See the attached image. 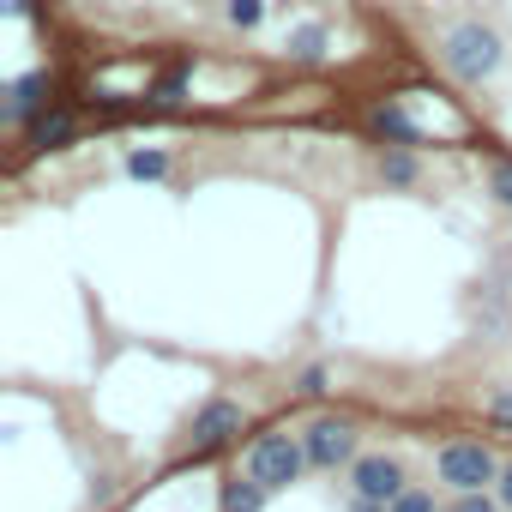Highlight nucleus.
<instances>
[{
	"label": "nucleus",
	"instance_id": "aec40b11",
	"mask_svg": "<svg viewBox=\"0 0 512 512\" xmlns=\"http://www.w3.org/2000/svg\"><path fill=\"white\" fill-rule=\"evenodd\" d=\"M494 494H500V506L512 512V464H500V482H494Z\"/></svg>",
	"mask_w": 512,
	"mask_h": 512
},
{
	"label": "nucleus",
	"instance_id": "1a4fd4ad",
	"mask_svg": "<svg viewBox=\"0 0 512 512\" xmlns=\"http://www.w3.org/2000/svg\"><path fill=\"white\" fill-rule=\"evenodd\" d=\"M326 25H296L290 37H284V49H290V61H302V67H314V61H326Z\"/></svg>",
	"mask_w": 512,
	"mask_h": 512
},
{
	"label": "nucleus",
	"instance_id": "9b49d317",
	"mask_svg": "<svg viewBox=\"0 0 512 512\" xmlns=\"http://www.w3.org/2000/svg\"><path fill=\"white\" fill-rule=\"evenodd\" d=\"M67 139H73V121H67V115H43V121L31 127V145H37V151H61Z\"/></svg>",
	"mask_w": 512,
	"mask_h": 512
},
{
	"label": "nucleus",
	"instance_id": "f03ea898",
	"mask_svg": "<svg viewBox=\"0 0 512 512\" xmlns=\"http://www.w3.org/2000/svg\"><path fill=\"white\" fill-rule=\"evenodd\" d=\"M241 470H247V482H260V488H290V482H302V470H314V464H308L302 434H260V440L247 446Z\"/></svg>",
	"mask_w": 512,
	"mask_h": 512
},
{
	"label": "nucleus",
	"instance_id": "f3484780",
	"mask_svg": "<svg viewBox=\"0 0 512 512\" xmlns=\"http://www.w3.org/2000/svg\"><path fill=\"white\" fill-rule=\"evenodd\" d=\"M488 416L512 428V386H494V392H488Z\"/></svg>",
	"mask_w": 512,
	"mask_h": 512
},
{
	"label": "nucleus",
	"instance_id": "f257e3e1",
	"mask_svg": "<svg viewBox=\"0 0 512 512\" xmlns=\"http://www.w3.org/2000/svg\"><path fill=\"white\" fill-rule=\"evenodd\" d=\"M440 61H446V73H452V79L482 85V79H494V73H500L506 49H500V37H494L488 25H476V19H470V25H452V31H446Z\"/></svg>",
	"mask_w": 512,
	"mask_h": 512
},
{
	"label": "nucleus",
	"instance_id": "0eeeda50",
	"mask_svg": "<svg viewBox=\"0 0 512 512\" xmlns=\"http://www.w3.org/2000/svg\"><path fill=\"white\" fill-rule=\"evenodd\" d=\"M43 91H49V73H19L7 91H0V97H7V103H0V115H7V121H25V115L43 103Z\"/></svg>",
	"mask_w": 512,
	"mask_h": 512
},
{
	"label": "nucleus",
	"instance_id": "20e7f679",
	"mask_svg": "<svg viewBox=\"0 0 512 512\" xmlns=\"http://www.w3.org/2000/svg\"><path fill=\"white\" fill-rule=\"evenodd\" d=\"M302 446H308V464L314 470H338V464H356V428L344 416H320L302 428Z\"/></svg>",
	"mask_w": 512,
	"mask_h": 512
},
{
	"label": "nucleus",
	"instance_id": "6ab92c4d",
	"mask_svg": "<svg viewBox=\"0 0 512 512\" xmlns=\"http://www.w3.org/2000/svg\"><path fill=\"white\" fill-rule=\"evenodd\" d=\"M302 392L320 398V392H326V368H308V374H302Z\"/></svg>",
	"mask_w": 512,
	"mask_h": 512
},
{
	"label": "nucleus",
	"instance_id": "4468645a",
	"mask_svg": "<svg viewBox=\"0 0 512 512\" xmlns=\"http://www.w3.org/2000/svg\"><path fill=\"white\" fill-rule=\"evenodd\" d=\"M127 175H133V181H163V175H169V157H163V151H133V157H127Z\"/></svg>",
	"mask_w": 512,
	"mask_h": 512
},
{
	"label": "nucleus",
	"instance_id": "9d476101",
	"mask_svg": "<svg viewBox=\"0 0 512 512\" xmlns=\"http://www.w3.org/2000/svg\"><path fill=\"white\" fill-rule=\"evenodd\" d=\"M416 175H422V163H416L410 145H392V151L380 157V181H386V187H416Z\"/></svg>",
	"mask_w": 512,
	"mask_h": 512
},
{
	"label": "nucleus",
	"instance_id": "423d86ee",
	"mask_svg": "<svg viewBox=\"0 0 512 512\" xmlns=\"http://www.w3.org/2000/svg\"><path fill=\"white\" fill-rule=\"evenodd\" d=\"M241 422H247V416H241V404H235V398H211V404L193 416V428H187V446H193V452H211V446L235 440V434H241Z\"/></svg>",
	"mask_w": 512,
	"mask_h": 512
},
{
	"label": "nucleus",
	"instance_id": "2eb2a0df",
	"mask_svg": "<svg viewBox=\"0 0 512 512\" xmlns=\"http://www.w3.org/2000/svg\"><path fill=\"white\" fill-rule=\"evenodd\" d=\"M386 512H440V506H434V494H422V488H404V494H398Z\"/></svg>",
	"mask_w": 512,
	"mask_h": 512
},
{
	"label": "nucleus",
	"instance_id": "39448f33",
	"mask_svg": "<svg viewBox=\"0 0 512 512\" xmlns=\"http://www.w3.org/2000/svg\"><path fill=\"white\" fill-rule=\"evenodd\" d=\"M350 488H356V500L392 506V500L404 494V464H398L392 452H368V458L350 464Z\"/></svg>",
	"mask_w": 512,
	"mask_h": 512
},
{
	"label": "nucleus",
	"instance_id": "dca6fc26",
	"mask_svg": "<svg viewBox=\"0 0 512 512\" xmlns=\"http://www.w3.org/2000/svg\"><path fill=\"white\" fill-rule=\"evenodd\" d=\"M488 193H494L500 205H512V163H494V169H488Z\"/></svg>",
	"mask_w": 512,
	"mask_h": 512
},
{
	"label": "nucleus",
	"instance_id": "6e6552de",
	"mask_svg": "<svg viewBox=\"0 0 512 512\" xmlns=\"http://www.w3.org/2000/svg\"><path fill=\"white\" fill-rule=\"evenodd\" d=\"M374 133L380 139H392V145H416V121H410V109L404 103H374Z\"/></svg>",
	"mask_w": 512,
	"mask_h": 512
},
{
	"label": "nucleus",
	"instance_id": "7ed1b4c3",
	"mask_svg": "<svg viewBox=\"0 0 512 512\" xmlns=\"http://www.w3.org/2000/svg\"><path fill=\"white\" fill-rule=\"evenodd\" d=\"M434 476L452 488V494H482L488 482H500V458L482 446V440H446L434 452Z\"/></svg>",
	"mask_w": 512,
	"mask_h": 512
},
{
	"label": "nucleus",
	"instance_id": "f8f14e48",
	"mask_svg": "<svg viewBox=\"0 0 512 512\" xmlns=\"http://www.w3.org/2000/svg\"><path fill=\"white\" fill-rule=\"evenodd\" d=\"M266 494H272V488H260V482H229V488H223V506H229V512H260Z\"/></svg>",
	"mask_w": 512,
	"mask_h": 512
},
{
	"label": "nucleus",
	"instance_id": "412c9836",
	"mask_svg": "<svg viewBox=\"0 0 512 512\" xmlns=\"http://www.w3.org/2000/svg\"><path fill=\"white\" fill-rule=\"evenodd\" d=\"M344 512H386V506H374V500H356V494H350V506H344Z\"/></svg>",
	"mask_w": 512,
	"mask_h": 512
},
{
	"label": "nucleus",
	"instance_id": "a211bd4d",
	"mask_svg": "<svg viewBox=\"0 0 512 512\" xmlns=\"http://www.w3.org/2000/svg\"><path fill=\"white\" fill-rule=\"evenodd\" d=\"M452 512H506V506H500V494H458Z\"/></svg>",
	"mask_w": 512,
	"mask_h": 512
},
{
	"label": "nucleus",
	"instance_id": "ddd939ff",
	"mask_svg": "<svg viewBox=\"0 0 512 512\" xmlns=\"http://www.w3.org/2000/svg\"><path fill=\"white\" fill-rule=\"evenodd\" d=\"M223 19H229L235 31H260V19H266V0H223Z\"/></svg>",
	"mask_w": 512,
	"mask_h": 512
}]
</instances>
